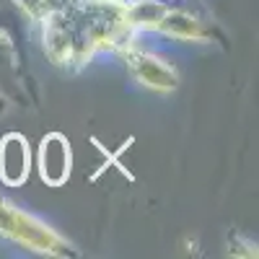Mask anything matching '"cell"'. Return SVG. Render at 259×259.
<instances>
[{"label":"cell","mask_w":259,"mask_h":259,"mask_svg":"<svg viewBox=\"0 0 259 259\" xmlns=\"http://www.w3.org/2000/svg\"><path fill=\"white\" fill-rule=\"evenodd\" d=\"M0 231H6V233L16 236L18 241H24L29 246H36V249H45V251H55L52 246H60L55 236H50L41 226L31 223L29 218H24L21 212L11 210L3 202H0Z\"/></svg>","instance_id":"obj_1"},{"label":"cell","mask_w":259,"mask_h":259,"mask_svg":"<svg viewBox=\"0 0 259 259\" xmlns=\"http://www.w3.org/2000/svg\"><path fill=\"white\" fill-rule=\"evenodd\" d=\"M29 174V148L21 135H8L0 143V179L8 184H21Z\"/></svg>","instance_id":"obj_2"},{"label":"cell","mask_w":259,"mask_h":259,"mask_svg":"<svg viewBox=\"0 0 259 259\" xmlns=\"http://www.w3.org/2000/svg\"><path fill=\"white\" fill-rule=\"evenodd\" d=\"M41 177L50 184H62L70 171V150L60 135H50L41 143Z\"/></svg>","instance_id":"obj_3"},{"label":"cell","mask_w":259,"mask_h":259,"mask_svg":"<svg viewBox=\"0 0 259 259\" xmlns=\"http://www.w3.org/2000/svg\"><path fill=\"white\" fill-rule=\"evenodd\" d=\"M133 65H135L138 75L148 85H153V89H174L177 85V75L168 68H163L158 60H150V57L140 55V57H133Z\"/></svg>","instance_id":"obj_4"}]
</instances>
